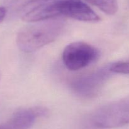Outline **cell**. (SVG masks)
Masks as SVG:
<instances>
[{
  "label": "cell",
  "instance_id": "10",
  "mask_svg": "<svg viewBox=\"0 0 129 129\" xmlns=\"http://www.w3.org/2000/svg\"><path fill=\"white\" fill-rule=\"evenodd\" d=\"M6 9L5 7L0 6V24L5 19L6 15Z\"/></svg>",
  "mask_w": 129,
  "mask_h": 129
},
{
  "label": "cell",
  "instance_id": "1",
  "mask_svg": "<svg viewBox=\"0 0 129 129\" xmlns=\"http://www.w3.org/2000/svg\"><path fill=\"white\" fill-rule=\"evenodd\" d=\"M65 26L63 20L58 18L32 22L20 30L16 44L25 53H32L54 42Z\"/></svg>",
  "mask_w": 129,
  "mask_h": 129
},
{
  "label": "cell",
  "instance_id": "8",
  "mask_svg": "<svg viewBox=\"0 0 129 129\" xmlns=\"http://www.w3.org/2000/svg\"><path fill=\"white\" fill-rule=\"evenodd\" d=\"M108 15H114L118 9L117 0H86Z\"/></svg>",
  "mask_w": 129,
  "mask_h": 129
},
{
  "label": "cell",
  "instance_id": "6",
  "mask_svg": "<svg viewBox=\"0 0 129 129\" xmlns=\"http://www.w3.org/2000/svg\"><path fill=\"white\" fill-rule=\"evenodd\" d=\"M59 11L60 16L79 21L97 22L100 20L99 16L82 0H64Z\"/></svg>",
  "mask_w": 129,
  "mask_h": 129
},
{
  "label": "cell",
  "instance_id": "3",
  "mask_svg": "<svg viewBox=\"0 0 129 129\" xmlns=\"http://www.w3.org/2000/svg\"><path fill=\"white\" fill-rule=\"evenodd\" d=\"M64 0H17V11L23 21L36 22L60 17Z\"/></svg>",
  "mask_w": 129,
  "mask_h": 129
},
{
  "label": "cell",
  "instance_id": "5",
  "mask_svg": "<svg viewBox=\"0 0 129 129\" xmlns=\"http://www.w3.org/2000/svg\"><path fill=\"white\" fill-rule=\"evenodd\" d=\"M112 72L110 66L100 68L89 74L76 78L71 83V88L81 97L91 98L98 94Z\"/></svg>",
  "mask_w": 129,
  "mask_h": 129
},
{
  "label": "cell",
  "instance_id": "11",
  "mask_svg": "<svg viewBox=\"0 0 129 129\" xmlns=\"http://www.w3.org/2000/svg\"><path fill=\"white\" fill-rule=\"evenodd\" d=\"M0 129H3L2 126H0Z\"/></svg>",
  "mask_w": 129,
  "mask_h": 129
},
{
  "label": "cell",
  "instance_id": "4",
  "mask_svg": "<svg viewBox=\"0 0 129 129\" xmlns=\"http://www.w3.org/2000/svg\"><path fill=\"white\" fill-rule=\"evenodd\" d=\"M100 51L95 47L83 42L69 44L64 49L62 61L69 70L83 69L99 58Z\"/></svg>",
  "mask_w": 129,
  "mask_h": 129
},
{
  "label": "cell",
  "instance_id": "9",
  "mask_svg": "<svg viewBox=\"0 0 129 129\" xmlns=\"http://www.w3.org/2000/svg\"><path fill=\"white\" fill-rule=\"evenodd\" d=\"M112 73L120 74H129V59L116 62L110 66Z\"/></svg>",
  "mask_w": 129,
  "mask_h": 129
},
{
  "label": "cell",
  "instance_id": "7",
  "mask_svg": "<svg viewBox=\"0 0 129 129\" xmlns=\"http://www.w3.org/2000/svg\"><path fill=\"white\" fill-rule=\"evenodd\" d=\"M47 110L42 107L20 110L15 112L3 125V129H29L38 117L44 116Z\"/></svg>",
  "mask_w": 129,
  "mask_h": 129
},
{
  "label": "cell",
  "instance_id": "2",
  "mask_svg": "<svg viewBox=\"0 0 129 129\" xmlns=\"http://www.w3.org/2000/svg\"><path fill=\"white\" fill-rule=\"evenodd\" d=\"M92 121L101 128H113L129 124V96L102 106L93 113Z\"/></svg>",
  "mask_w": 129,
  "mask_h": 129
}]
</instances>
